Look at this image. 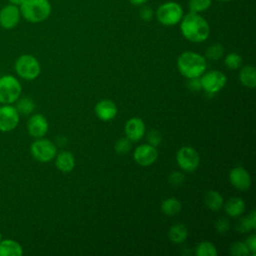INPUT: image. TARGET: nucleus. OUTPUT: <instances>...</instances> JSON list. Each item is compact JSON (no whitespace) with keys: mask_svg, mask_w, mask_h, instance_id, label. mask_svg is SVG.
<instances>
[{"mask_svg":"<svg viewBox=\"0 0 256 256\" xmlns=\"http://www.w3.org/2000/svg\"><path fill=\"white\" fill-rule=\"evenodd\" d=\"M148 0H129V2L134 6H143Z\"/></svg>","mask_w":256,"mask_h":256,"instance_id":"nucleus-38","label":"nucleus"},{"mask_svg":"<svg viewBox=\"0 0 256 256\" xmlns=\"http://www.w3.org/2000/svg\"><path fill=\"white\" fill-rule=\"evenodd\" d=\"M169 182L172 186H181L185 181V176L179 171H174L169 175Z\"/></svg>","mask_w":256,"mask_h":256,"instance_id":"nucleus-33","label":"nucleus"},{"mask_svg":"<svg viewBox=\"0 0 256 256\" xmlns=\"http://www.w3.org/2000/svg\"><path fill=\"white\" fill-rule=\"evenodd\" d=\"M20 120V114L12 104H2L0 106V131L10 132L14 130Z\"/></svg>","mask_w":256,"mask_h":256,"instance_id":"nucleus-10","label":"nucleus"},{"mask_svg":"<svg viewBox=\"0 0 256 256\" xmlns=\"http://www.w3.org/2000/svg\"><path fill=\"white\" fill-rule=\"evenodd\" d=\"M248 249H249V252L252 254V255H255V252H256V236L254 234L250 235L246 241H245Z\"/></svg>","mask_w":256,"mask_h":256,"instance_id":"nucleus-37","label":"nucleus"},{"mask_svg":"<svg viewBox=\"0 0 256 256\" xmlns=\"http://www.w3.org/2000/svg\"><path fill=\"white\" fill-rule=\"evenodd\" d=\"M15 103V108L20 115H30L35 110V102L29 97L19 98Z\"/></svg>","mask_w":256,"mask_h":256,"instance_id":"nucleus-24","label":"nucleus"},{"mask_svg":"<svg viewBox=\"0 0 256 256\" xmlns=\"http://www.w3.org/2000/svg\"><path fill=\"white\" fill-rule=\"evenodd\" d=\"M215 228L218 233L224 234L230 229V222L226 218H220L215 223Z\"/></svg>","mask_w":256,"mask_h":256,"instance_id":"nucleus-34","label":"nucleus"},{"mask_svg":"<svg viewBox=\"0 0 256 256\" xmlns=\"http://www.w3.org/2000/svg\"><path fill=\"white\" fill-rule=\"evenodd\" d=\"M161 210L167 216H175L181 210V203L174 197L167 198L161 203Z\"/></svg>","mask_w":256,"mask_h":256,"instance_id":"nucleus-23","label":"nucleus"},{"mask_svg":"<svg viewBox=\"0 0 256 256\" xmlns=\"http://www.w3.org/2000/svg\"><path fill=\"white\" fill-rule=\"evenodd\" d=\"M23 248L13 239H2L0 241V256H21Z\"/></svg>","mask_w":256,"mask_h":256,"instance_id":"nucleus-18","label":"nucleus"},{"mask_svg":"<svg viewBox=\"0 0 256 256\" xmlns=\"http://www.w3.org/2000/svg\"><path fill=\"white\" fill-rule=\"evenodd\" d=\"M25 0H8V2L10 4H13V5H16V6H20Z\"/></svg>","mask_w":256,"mask_h":256,"instance_id":"nucleus-40","label":"nucleus"},{"mask_svg":"<svg viewBox=\"0 0 256 256\" xmlns=\"http://www.w3.org/2000/svg\"><path fill=\"white\" fill-rule=\"evenodd\" d=\"M56 142H57V144H59L60 146L66 145V143H67V138L64 137V136H59V137L57 138Z\"/></svg>","mask_w":256,"mask_h":256,"instance_id":"nucleus-39","label":"nucleus"},{"mask_svg":"<svg viewBox=\"0 0 256 256\" xmlns=\"http://www.w3.org/2000/svg\"><path fill=\"white\" fill-rule=\"evenodd\" d=\"M223 205L226 213L231 217H238L245 210V202L240 197L230 198Z\"/></svg>","mask_w":256,"mask_h":256,"instance_id":"nucleus-19","label":"nucleus"},{"mask_svg":"<svg viewBox=\"0 0 256 256\" xmlns=\"http://www.w3.org/2000/svg\"><path fill=\"white\" fill-rule=\"evenodd\" d=\"M22 86L20 81L13 75L0 77V103L13 104L21 96Z\"/></svg>","mask_w":256,"mask_h":256,"instance_id":"nucleus-5","label":"nucleus"},{"mask_svg":"<svg viewBox=\"0 0 256 256\" xmlns=\"http://www.w3.org/2000/svg\"><path fill=\"white\" fill-rule=\"evenodd\" d=\"M147 141H148V144L154 147H157L162 142V135L158 130H155V129L150 130L149 133L147 134Z\"/></svg>","mask_w":256,"mask_h":256,"instance_id":"nucleus-32","label":"nucleus"},{"mask_svg":"<svg viewBox=\"0 0 256 256\" xmlns=\"http://www.w3.org/2000/svg\"><path fill=\"white\" fill-rule=\"evenodd\" d=\"M183 15L184 12L181 5L174 1L162 3L155 12L158 22L164 26H174L180 23Z\"/></svg>","mask_w":256,"mask_h":256,"instance_id":"nucleus-4","label":"nucleus"},{"mask_svg":"<svg viewBox=\"0 0 256 256\" xmlns=\"http://www.w3.org/2000/svg\"><path fill=\"white\" fill-rule=\"evenodd\" d=\"M195 254L197 256H216L217 250L216 247L211 242L203 241L196 246Z\"/></svg>","mask_w":256,"mask_h":256,"instance_id":"nucleus-26","label":"nucleus"},{"mask_svg":"<svg viewBox=\"0 0 256 256\" xmlns=\"http://www.w3.org/2000/svg\"><path fill=\"white\" fill-rule=\"evenodd\" d=\"M3 239V237H2V234H1V232H0V241Z\"/></svg>","mask_w":256,"mask_h":256,"instance_id":"nucleus-41","label":"nucleus"},{"mask_svg":"<svg viewBox=\"0 0 256 256\" xmlns=\"http://www.w3.org/2000/svg\"><path fill=\"white\" fill-rule=\"evenodd\" d=\"M95 113L100 120L110 121L115 118L117 114V106L111 100H101L95 106Z\"/></svg>","mask_w":256,"mask_h":256,"instance_id":"nucleus-16","label":"nucleus"},{"mask_svg":"<svg viewBox=\"0 0 256 256\" xmlns=\"http://www.w3.org/2000/svg\"><path fill=\"white\" fill-rule=\"evenodd\" d=\"M21 17L19 6L6 4L0 9V26L3 29L11 30L19 24Z\"/></svg>","mask_w":256,"mask_h":256,"instance_id":"nucleus-11","label":"nucleus"},{"mask_svg":"<svg viewBox=\"0 0 256 256\" xmlns=\"http://www.w3.org/2000/svg\"><path fill=\"white\" fill-rule=\"evenodd\" d=\"M154 15V11L149 7V6H142L140 12H139V16L140 19L145 21V22H149L150 20H152Z\"/></svg>","mask_w":256,"mask_h":256,"instance_id":"nucleus-35","label":"nucleus"},{"mask_svg":"<svg viewBox=\"0 0 256 256\" xmlns=\"http://www.w3.org/2000/svg\"><path fill=\"white\" fill-rule=\"evenodd\" d=\"M124 131L126 137L130 141H138L144 136L145 124L141 118L133 117L126 122Z\"/></svg>","mask_w":256,"mask_h":256,"instance_id":"nucleus-15","label":"nucleus"},{"mask_svg":"<svg viewBox=\"0 0 256 256\" xmlns=\"http://www.w3.org/2000/svg\"><path fill=\"white\" fill-rule=\"evenodd\" d=\"M176 161L182 170L186 172H192L198 168L200 163V156L194 148L184 146L178 150L176 154Z\"/></svg>","mask_w":256,"mask_h":256,"instance_id":"nucleus-9","label":"nucleus"},{"mask_svg":"<svg viewBox=\"0 0 256 256\" xmlns=\"http://www.w3.org/2000/svg\"><path fill=\"white\" fill-rule=\"evenodd\" d=\"M182 35L194 43L204 42L210 34V26L207 20L200 13L189 12L183 15L180 21Z\"/></svg>","mask_w":256,"mask_h":256,"instance_id":"nucleus-1","label":"nucleus"},{"mask_svg":"<svg viewBox=\"0 0 256 256\" xmlns=\"http://www.w3.org/2000/svg\"><path fill=\"white\" fill-rule=\"evenodd\" d=\"M31 155L35 160L42 163H47L53 160L57 153L56 145L45 138H37L30 146Z\"/></svg>","mask_w":256,"mask_h":256,"instance_id":"nucleus-7","label":"nucleus"},{"mask_svg":"<svg viewBox=\"0 0 256 256\" xmlns=\"http://www.w3.org/2000/svg\"><path fill=\"white\" fill-rule=\"evenodd\" d=\"M48 121L41 114H33L27 122V131L34 138H42L48 132Z\"/></svg>","mask_w":256,"mask_h":256,"instance_id":"nucleus-13","label":"nucleus"},{"mask_svg":"<svg viewBox=\"0 0 256 256\" xmlns=\"http://www.w3.org/2000/svg\"><path fill=\"white\" fill-rule=\"evenodd\" d=\"M240 82L247 88L253 89L256 86V69L253 66L247 65L243 67L239 73Z\"/></svg>","mask_w":256,"mask_h":256,"instance_id":"nucleus-21","label":"nucleus"},{"mask_svg":"<svg viewBox=\"0 0 256 256\" xmlns=\"http://www.w3.org/2000/svg\"><path fill=\"white\" fill-rule=\"evenodd\" d=\"M55 160V165L61 172L68 173L74 169L75 166V158L73 154L69 151H62L57 154Z\"/></svg>","mask_w":256,"mask_h":256,"instance_id":"nucleus-17","label":"nucleus"},{"mask_svg":"<svg viewBox=\"0 0 256 256\" xmlns=\"http://www.w3.org/2000/svg\"><path fill=\"white\" fill-rule=\"evenodd\" d=\"M255 228H256V213L253 210L247 217L241 219V221L238 223L237 229L242 233H246L248 231L254 230Z\"/></svg>","mask_w":256,"mask_h":256,"instance_id":"nucleus-25","label":"nucleus"},{"mask_svg":"<svg viewBox=\"0 0 256 256\" xmlns=\"http://www.w3.org/2000/svg\"><path fill=\"white\" fill-rule=\"evenodd\" d=\"M16 74L24 80H34L41 72L39 61L30 54H23L17 58L14 64Z\"/></svg>","mask_w":256,"mask_h":256,"instance_id":"nucleus-6","label":"nucleus"},{"mask_svg":"<svg viewBox=\"0 0 256 256\" xmlns=\"http://www.w3.org/2000/svg\"><path fill=\"white\" fill-rule=\"evenodd\" d=\"M177 67L181 75L188 78L200 77L207 68L206 58L199 53L186 51L179 55Z\"/></svg>","mask_w":256,"mask_h":256,"instance_id":"nucleus-2","label":"nucleus"},{"mask_svg":"<svg viewBox=\"0 0 256 256\" xmlns=\"http://www.w3.org/2000/svg\"><path fill=\"white\" fill-rule=\"evenodd\" d=\"M224 54V48L221 44H213L207 48L205 51V57L210 60H218Z\"/></svg>","mask_w":256,"mask_h":256,"instance_id":"nucleus-29","label":"nucleus"},{"mask_svg":"<svg viewBox=\"0 0 256 256\" xmlns=\"http://www.w3.org/2000/svg\"><path fill=\"white\" fill-rule=\"evenodd\" d=\"M132 141H130L127 137L126 138H120L116 141L115 143V151L117 154H120V155H124L126 154L127 152L130 151L131 147H132V144H131Z\"/></svg>","mask_w":256,"mask_h":256,"instance_id":"nucleus-31","label":"nucleus"},{"mask_svg":"<svg viewBox=\"0 0 256 256\" xmlns=\"http://www.w3.org/2000/svg\"><path fill=\"white\" fill-rule=\"evenodd\" d=\"M200 77L202 89L207 94L211 95L219 92L227 82L226 75L219 70H212L206 73L204 72Z\"/></svg>","mask_w":256,"mask_h":256,"instance_id":"nucleus-8","label":"nucleus"},{"mask_svg":"<svg viewBox=\"0 0 256 256\" xmlns=\"http://www.w3.org/2000/svg\"><path fill=\"white\" fill-rule=\"evenodd\" d=\"M230 254H232L234 256H246V255L250 254V252H249V249L245 242L237 241L231 245Z\"/></svg>","mask_w":256,"mask_h":256,"instance_id":"nucleus-30","label":"nucleus"},{"mask_svg":"<svg viewBox=\"0 0 256 256\" xmlns=\"http://www.w3.org/2000/svg\"><path fill=\"white\" fill-rule=\"evenodd\" d=\"M224 63L229 69L235 70L240 68V66L242 65V57L236 52H231L226 55Z\"/></svg>","mask_w":256,"mask_h":256,"instance_id":"nucleus-28","label":"nucleus"},{"mask_svg":"<svg viewBox=\"0 0 256 256\" xmlns=\"http://www.w3.org/2000/svg\"><path fill=\"white\" fill-rule=\"evenodd\" d=\"M205 205L212 211H219L224 204L222 195L215 190H209L206 192L204 197Z\"/></svg>","mask_w":256,"mask_h":256,"instance_id":"nucleus-20","label":"nucleus"},{"mask_svg":"<svg viewBox=\"0 0 256 256\" xmlns=\"http://www.w3.org/2000/svg\"><path fill=\"white\" fill-rule=\"evenodd\" d=\"M158 157L156 147L150 144H142L136 147L133 153V158L141 166H149L153 164Z\"/></svg>","mask_w":256,"mask_h":256,"instance_id":"nucleus-12","label":"nucleus"},{"mask_svg":"<svg viewBox=\"0 0 256 256\" xmlns=\"http://www.w3.org/2000/svg\"><path fill=\"white\" fill-rule=\"evenodd\" d=\"M188 236V230L187 228L181 224V223H176L171 226L169 232H168V237L171 242L179 244L182 243L186 240Z\"/></svg>","mask_w":256,"mask_h":256,"instance_id":"nucleus-22","label":"nucleus"},{"mask_svg":"<svg viewBox=\"0 0 256 256\" xmlns=\"http://www.w3.org/2000/svg\"><path fill=\"white\" fill-rule=\"evenodd\" d=\"M19 8L21 16L30 23L45 21L52 10L49 0H25Z\"/></svg>","mask_w":256,"mask_h":256,"instance_id":"nucleus-3","label":"nucleus"},{"mask_svg":"<svg viewBox=\"0 0 256 256\" xmlns=\"http://www.w3.org/2000/svg\"><path fill=\"white\" fill-rule=\"evenodd\" d=\"M187 88L191 91H200L202 89L200 77H194V78H188L187 81Z\"/></svg>","mask_w":256,"mask_h":256,"instance_id":"nucleus-36","label":"nucleus"},{"mask_svg":"<svg viewBox=\"0 0 256 256\" xmlns=\"http://www.w3.org/2000/svg\"><path fill=\"white\" fill-rule=\"evenodd\" d=\"M212 0H189L188 8L190 12L201 13L210 8Z\"/></svg>","mask_w":256,"mask_h":256,"instance_id":"nucleus-27","label":"nucleus"},{"mask_svg":"<svg viewBox=\"0 0 256 256\" xmlns=\"http://www.w3.org/2000/svg\"><path fill=\"white\" fill-rule=\"evenodd\" d=\"M229 181L232 184V186L241 191H245L249 189L251 186L250 174L245 168L241 166L234 167L229 172Z\"/></svg>","mask_w":256,"mask_h":256,"instance_id":"nucleus-14","label":"nucleus"},{"mask_svg":"<svg viewBox=\"0 0 256 256\" xmlns=\"http://www.w3.org/2000/svg\"><path fill=\"white\" fill-rule=\"evenodd\" d=\"M219 1H223V2H228V1H231V0H219Z\"/></svg>","mask_w":256,"mask_h":256,"instance_id":"nucleus-42","label":"nucleus"}]
</instances>
